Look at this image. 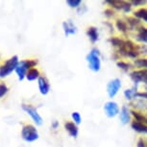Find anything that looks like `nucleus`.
I'll list each match as a JSON object with an SVG mask.
<instances>
[{
	"mask_svg": "<svg viewBox=\"0 0 147 147\" xmlns=\"http://www.w3.org/2000/svg\"><path fill=\"white\" fill-rule=\"evenodd\" d=\"M138 91L137 90V87H134L132 88H127V90H124V96L128 101H132L136 99L138 97Z\"/></svg>",
	"mask_w": 147,
	"mask_h": 147,
	"instance_id": "f3484780",
	"label": "nucleus"
},
{
	"mask_svg": "<svg viewBox=\"0 0 147 147\" xmlns=\"http://www.w3.org/2000/svg\"><path fill=\"white\" fill-rule=\"evenodd\" d=\"M131 111L127 106H123L121 108L120 113H119V119H120L121 123L128 124L131 121Z\"/></svg>",
	"mask_w": 147,
	"mask_h": 147,
	"instance_id": "4468645a",
	"label": "nucleus"
},
{
	"mask_svg": "<svg viewBox=\"0 0 147 147\" xmlns=\"http://www.w3.org/2000/svg\"><path fill=\"white\" fill-rule=\"evenodd\" d=\"M71 117H72V120H73L74 123L76 124L77 126L80 125L82 122V116L80 115V113L78 112H73L71 113Z\"/></svg>",
	"mask_w": 147,
	"mask_h": 147,
	"instance_id": "5701e85b",
	"label": "nucleus"
},
{
	"mask_svg": "<svg viewBox=\"0 0 147 147\" xmlns=\"http://www.w3.org/2000/svg\"><path fill=\"white\" fill-rule=\"evenodd\" d=\"M63 29L66 37L75 35L77 33V27L71 20H65L63 22Z\"/></svg>",
	"mask_w": 147,
	"mask_h": 147,
	"instance_id": "9b49d317",
	"label": "nucleus"
},
{
	"mask_svg": "<svg viewBox=\"0 0 147 147\" xmlns=\"http://www.w3.org/2000/svg\"><path fill=\"white\" fill-rule=\"evenodd\" d=\"M122 84L121 80L118 78H115L110 80L109 83L107 84V93L110 98H113L117 95L119 90L121 88Z\"/></svg>",
	"mask_w": 147,
	"mask_h": 147,
	"instance_id": "423d86ee",
	"label": "nucleus"
},
{
	"mask_svg": "<svg viewBox=\"0 0 147 147\" xmlns=\"http://www.w3.org/2000/svg\"><path fill=\"white\" fill-rule=\"evenodd\" d=\"M134 16L140 20H143L147 22V8L145 7H141L138 8V10H136L134 12Z\"/></svg>",
	"mask_w": 147,
	"mask_h": 147,
	"instance_id": "a211bd4d",
	"label": "nucleus"
},
{
	"mask_svg": "<svg viewBox=\"0 0 147 147\" xmlns=\"http://www.w3.org/2000/svg\"><path fill=\"white\" fill-rule=\"evenodd\" d=\"M86 60L88 65V68L93 72H99L101 69L100 52L97 48H92L86 56Z\"/></svg>",
	"mask_w": 147,
	"mask_h": 147,
	"instance_id": "f257e3e1",
	"label": "nucleus"
},
{
	"mask_svg": "<svg viewBox=\"0 0 147 147\" xmlns=\"http://www.w3.org/2000/svg\"><path fill=\"white\" fill-rule=\"evenodd\" d=\"M18 62L19 60L16 55L10 58L9 60H7L3 65L0 66V78H5L8 75H10L13 70H16V66L18 65Z\"/></svg>",
	"mask_w": 147,
	"mask_h": 147,
	"instance_id": "7ed1b4c3",
	"label": "nucleus"
},
{
	"mask_svg": "<svg viewBox=\"0 0 147 147\" xmlns=\"http://www.w3.org/2000/svg\"><path fill=\"white\" fill-rule=\"evenodd\" d=\"M131 127H132V129L137 133L147 135V124L143 123V122H140V121H138V120L133 119V120L131 121Z\"/></svg>",
	"mask_w": 147,
	"mask_h": 147,
	"instance_id": "ddd939ff",
	"label": "nucleus"
},
{
	"mask_svg": "<svg viewBox=\"0 0 147 147\" xmlns=\"http://www.w3.org/2000/svg\"><path fill=\"white\" fill-rule=\"evenodd\" d=\"M21 137L24 140L27 142H33L38 140L40 135H38V130L36 129V127L31 124H26L22 127L21 130Z\"/></svg>",
	"mask_w": 147,
	"mask_h": 147,
	"instance_id": "20e7f679",
	"label": "nucleus"
},
{
	"mask_svg": "<svg viewBox=\"0 0 147 147\" xmlns=\"http://www.w3.org/2000/svg\"><path fill=\"white\" fill-rule=\"evenodd\" d=\"M146 1H140V0H136V1H131L132 6H138V5H144Z\"/></svg>",
	"mask_w": 147,
	"mask_h": 147,
	"instance_id": "bb28decb",
	"label": "nucleus"
},
{
	"mask_svg": "<svg viewBox=\"0 0 147 147\" xmlns=\"http://www.w3.org/2000/svg\"><path fill=\"white\" fill-rule=\"evenodd\" d=\"M138 97H140V98H145L147 99V90L144 91H142V92H140V91H138Z\"/></svg>",
	"mask_w": 147,
	"mask_h": 147,
	"instance_id": "cd10ccee",
	"label": "nucleus"
},
{
	"mask_svg": "<svg viewBox=\"0 0 147 147\" xmlns=\"http://www.w3.org/2000/svg\"><path fill=\"white\" fill-rule=\"evenodd\" d=\"M104 112L108 117L113 118L119 115L120 109H119L118 104L115 101H108L104 105Z\"/></svg>",
	"mask_w": 147,
	"mask_h": 147,
	"instance_id": "6e6552de",
	"label": "nucleus"
},
{
	"mask_svg": "<svg viewBox=\"0 0 147 147\" xmlns=\"http://www.w3.org/2000/svg\"><path fill=\"white\" fill-rule=\"evenodd\" d=\"M144 123L147 124V115H145V118H144Z\"/></svg>",
	"mask_w": 147,
	"mask_h": 147,
	"instance_id": "c756f323",
	"label": "nucleus"
},
{
	"mask_svg": "<svg viewBox=\"0 0 147 147\" xmlns=\"http://www.w3.org/2000/svg\"><path fill=\"white\" fill-rule=\"evenodd\" d=\"M8 90H9V88L5 84H0V98L1 97H3L5 94L8 92Z\"/></svg>",
	"mask_w": 147,
	"mask_h": 147,
	"instance_id": "393cba45",
	"label": "nucleus"
},
{
	"mask_svg": "<svg viewBox=\"0 0 147 147\" xmlns=\"http://www.w3.org/2000/svg\"><path fill=\"white\" fill-rule=\"evenodd\" d=\"M130 76L136 86L140 83L147 85V69H135L130 73Z\"/></svg>",
	"mask_w": 147,
	"mask_h": 147,
	"instance_id": "0eeeda50",
	"label": "nucleus"
},
{
	"mask_svg": "<svg viewBox=\"0 0 147 147\" xmlns=\"http://www.w3.org/2000/svg\"><path fill=\"white\" fill-rule=\"evenodd\" d=\"M40 77V73L37 68H32L27 72L26 74V79L28 81H35V80H38Z\"/></svg>",
	"mask_w": 147,
	"mask_h": 147,
	"instance_id": "6ab92c4d",
	"label": "nucleus"
},
{
	"mask_svg": "<svg viewBox=\"0 0 147 147\" xmlns=\"http://www.w3.org/2000/svg\"><path fill=\"white\" fill-rule=\"evenodd\" d=\"M58 126H59V122L56 121V120L53 121V123H52V128H53V129H57Z\"/></svg>",
	"mask_w": 147,
	"mask_h": 147,
	"instance_id": "c85d7f7f",
	"label": "nucleus"
},
{
	"mask_svg": "<svg viewBox=\"0 0 147 147\" xmlns=\"http://www.w3.org/2000/svg\"><path fill=\"white\" fill-rule=\"evenodd\" d=\"M87 36L91 41V43H95L99 38V33L96 27L94 26H90L87 29Z\"/></svg>",
	"mask_w": 147,
	"mask_h": 147,
	"instance_id": "2eb2a0df",
	"label": "nucleus"
},
{
	"mask_svg": "<svg viewBox=\"0 0 147 147\" xmlns=\"http://www.w3.org/2000/svg\"><path fill=\"white\" fill-rule=\"evenodd\" d=\"M22 110L24 111L25 113H27L28 115H30V117L33 119V121L36 123V125H42L43 123V120H42V117L40 115V113H38V111L36 110V108H34L32 105H26V104H23L22 105Z\"/></svg>",
	"mask_w": 147,
	"mask_h": 147,
	"instance_id": "39448f33",
	"label": "nucleus"
},
{
	"mask_svg": "<svg viewBox=\"0 0 147 147\" xmlns=\"http://www.w3.org/2000/svg\"><path fill=\"white\" fill-rule=\"evenodd\" d=\"M65 129L68 133V135L72 138H77L79 134L78 126L73 121H66L65 123Z\"/></svg>",
	"mask_w": 147,
	"mask_h": 147,
	"instance_id": "f8f14e48",
	"label": "nucleus"
},
{
	"mask_svg": "<svg viewBox=\"0 0 147 147\" xmlns=\"http://www.w3.org/2000/svg\"><path fill=\"white\" fill-rule=\"evenodd\" d=\"M116 65H117L119 68L123 69L124 71H128L130 68L133 67V65L131 63L128 62H125V61H118V62L116 63Z\"/></svg>",
	"mask_w": 147,
	"mask_h": 147,
	"instance_id": "4be33fe9",
	"label": "nucleus"
},
{
	"mask_svg": "<svg viewBox=\"0 0 147 147\" xmlns=\"http://www.w3.org/2000/svg\"><path fill=\"white\" fill-rule=\"evenodd\" d=\"M137 147H146V138H140L137 142Z\"/></svg>",
	"mask_w": 147,
	"mask_h": 147,
	"instance_id": "a878e982",
	"label": "nucleus"
},
{
	"mask_svg": "<svg viewBox=\"0 0 147 147\" xmlns=\"http://www.w3.org/2000/svg\"><path fill=\"white\" fill-rule=\"evenodd\" d=\"M137 38L141 42L147 43V27L141 25L137 30Z\"/></svg>",
	"mask_w": 147,
	"mask_h": 147,
	"instance_id": "dca6fc26",
	"label": "nucleus"
},
{
	"mask_svg": "<svg viewBox=\"0 0 147 147\" xmlns=\"http://www.w3.org/2000/svg\"><path fill=\"white\" fill-rule=\"evenodd\" d=\"M38 65V61L37 60H23V61H19L18 65L16 68V72L18 76L19 81H22L24 78H26V74L30 69L35 68V66Z\"/></svg>",
	"mask_w": 147,
	"mask_h": 147,
	"instance_id": "f03ea898",
	"label": "nucleus"
},
{
	"mask_svg": "<svg viewBox=\"0 0 147 147\" xmlns=\"http://www.w3.org/2000/svg\"><path fill=\"white\" fill-rule=\"evenodd\" d=\"M107 3H109L112 8H115L116 10L123 11L125 13H128L131 11L132 4L129 1H123V0H113V1H107Z\"/></svg>",
	"mask_w": 147,
	"mask_h": 147,
	"instance_id": "1a4fd4ad",
	"label": "nucleus"
},
{
	"mask_svg": "<svg viewBox=\"0 0 147 147\" xmlns=\"http://www.w3.org/2000/svg\"><path fill=\"white\" fill-rule=\"evenodd\" d=\"M134 66L138 69H147V58H138L134 61Z\"/></svg>",
	"mask_w": 147,
	"mask_h": 147,
	"instance_id": "aec40b11",
	"label": "nucleus"
},
{
	"mask_svg": "<svg viewBox=\"0 0 147 147\" xmlns=\"http://www.w3.org/2000/svg\"><path fill=\"white\" fill-rule=\"evenodd\" d=\"M115 26L122 33H126L129 30V26L127 24V21H124L123 19H116Z\"/></svg>",
	"mask_w": 147,
	"mask_h": 147,
	"instance_id": "412c9836",
	"label": "nucleus"
},
{
	"mask_svg": "<svg viewBox=\"0 0 147 147\" xmlns=\"http://www.w3.org/2000/svg\"><path fill=\"white\" fill-rule=\"evenodd\" d=\"M66 4L70 8H76L78 9L82 6V0H67Z\"/></svg>",
	"mask_w": 147,
	"mask_h": 147,
	"instance_id": "b1692460",
	"label": "nucleus"
},
{
	"mask_svg": "<svg viewBox=\"0 0 147 147\" xmlns=\"http://www.w3.org/2000/svg\"><path fill=\"white\" fill-rule=\"evenodd\" d=\"M38 85L40 94L47 95L49 93V91H50V84H49V81L46 77L40 76L38 80Z\"/></svg>",
	"mask_w": 147,
	"mask_h": 147,
	"instance_id": "9d476101",
	"label": "nucleus"
},
{
	"mask_svg": "<svg viewBox=\"0 0 147 147\" xmlns=\"http://www.w3.org/2000/svg\"><path fill=\"white\" fill-rule=\"evenodd\" d=\"M146 147H147V140H146Z\"/></svg>",
	"mask_w": 147,
	"mask_h": 147,
	"instance_id": "7c9ffc66",
	"label": "nucleus"
}]
</instances>
